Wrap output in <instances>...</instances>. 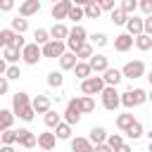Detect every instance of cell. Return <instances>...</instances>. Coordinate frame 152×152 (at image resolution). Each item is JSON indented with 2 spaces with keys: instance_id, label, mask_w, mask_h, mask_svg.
Returning <instances> with one entry per match:
<instances>
[{
  "instance_id": "58",
  "label": "cell",
  "mask_w": 152,
  "mask_h": 152,
  "mask_svg": "<svg viewBox=\"0 0 152 152\" xmlns=\"http://www.w3.org/2000/svg\"><path fill=\"white\" fill-rule=\"evenodd\" d=\"M147 102H152V86H150V90H147Z\"/></svg>"
},
{
  "instance_id": "36",
  "label": "cell",
  "mask_w": 152,
  "mask_h": 152,
  "mask_svg": "<svg viewBox=\"0 0 152 152\" xmlns=\"http://www.w3.org/2000/svg\"><path fill=\"white\" fill-rule=\"evenodd\" d=\"M48 40H52V38H50V28H36V31H33V43L45 45Z\"/></svg>"
},
{
  "instance_id": "45",
  "label": "cell",
  "mask_w": 152,
  "mask_h": 152,
  "mask_svg": "<svg viewBox=\"0 0 152 152\" xmlns=\"http://www.w3.org/2000/svg\"><path fill=\"white\" fill-rule=\"evenodd\" d=\"M119 7H121L126 14H135V10H138V0H121Z\"/></svg>"
},
{
  "instance_id": "52",
  "label": "cell",
  "mask_w": 152,
  "mask_h": 152,
  "mask_svg": "<svg viewBox=\"0 0 152 152\" xmlns=\"http://www.w3.org/2000/svg\"><path fill=\"white\" fill-rule=\"evenodd\" d=\"M145 33H150V36H152V14H147V17H145Z\"/></svg>"
},
{
  "instance_id": "57",
  "label": "cell",
  "mask_w": 152,
  "mask_h": 152,
  "mask_svg": "<svg viewBox=\"0 0 152 152\" xmlns=\"http://www.w3.org/2000/svg\"><path fill=\"white\" fill-rule=\"evenodd\" d=\"M145 78H147V83H150V86H152V69H150V71H147V74H145Z\"/></svg>"
},
{
  "instance_id": "54",
  "label": "cell",
  "mask_w": 152,
  "mask_h": 152,
  "mask_svg": "<svg viewBox=\"0 0 152 152\" xmlns=\"http://www.w3.org/2000/svg\"><path fill=\"white\" fill-rule=\"evenodd\" d=\"M114 152H133V147H131L128 142H124V145H121V147H116Z\"/></svg>"
},
{
  "instance_id": "5",
  "label": "cell",
  "mask_w": 152,
  "mask_h": 152,
  "mask_svg": "<svg viewBox=\"0 0 152 152\" xmlns=\"http://www.w3.org/2000/svg\"><path fill=\"white\" fill-rule=\"evenodd\" d=\"M40 59H43V45H38V43H26L24 50H21V62L28 64V66H36Z\"/></svg>"
},
{
  "instance_id": "16",
  "label": "cell",
  "mask_w": 152,
  "mask_h": 152,
  "mask_svg": "<svg viewBox=\"0 0 152 152\" xmlns=\"http://www.w3.org/2000/svg\"><path fill=\"white\" fill-rule=\"evenodd\" d=\"M57 62H59V69H62V71H74V66L78 64V57H76V52L66 50V52H64Z\"/></svg>"
},
{
  "instance_id": "62",
  "label": "cell",
  "mask_w": 152,
  "mask_h": 152,
  "mask_svg": "<svg viewBox=\"0 0 152 152\" xmlns=\"http://www.w3.org/2000/svg\"><path fill=\"white\" fill-rule=\"evenodd\" d=\"M93 2H102V0H93Z\"/></svg>"
},
{
  "instance_id": "50",
  "label": "cell",
  "mask_w": 152,
  "mask_h": 152,
  "mask_svg": "<svg viewBox=\"0 0 152 152\" xmlns=\"http://www.w3.org/2000/svg\"><path fill=\"white\" fill-rule=\"evenodd\" d=\"M24 45H26V40H24V33H19V36H17V40H14V45H12V48H17V50H24Z\"/></svg>"
},
{
  "instance_id": "53",
  "label": "cell",
  "mask_w": 152,
  "mask_h": 152,
  "mask_svg": "<svg viewBox=\"0 0 152 152\" xmlns=\"http://www.w3.org/2000/svg\"><path fill=\"white\" fill-rule=\"evenodd\" d=\"M7 66H10V64H7V59H5L2 55H0V76H5V71H7Z\"/></svg>"
},
{
  "instance_id": "56",
  "label": "cell",
  "mask_w": 152,
  "mask_h": 152,
  "mask_svg": "<svg viewBox=\"0 0 152 152\" xmlns=\"http://www.w3.org/2000/svg\"><path fill=\"white\" fill-rule=\"evenodd\" d=\"M71 2H74V5H81V7H86V5H90L93 0H71Z\"/></svg>"
},
{
  "instance_id": "37",
  "label": "cell",
  "mask_w": 152,
  "mask_h": 152,
  "mask_svg": "<svg viewBox=\"0 0 152 152\" xmlns=\"http://www.w3.org/2000/svg\"><path fill=\"white\" fill-rule=\"evenodd\" d=\"M88 38H90V43H93V48H104V45L109 43V38H107V33H102V31H97V33H90Z\"/></svg>"
},
{
  "instance_id": "2",
  "label": "cell",
  "mask_w": 152,
  "mask_h": 152,
  "mask_svg": "<svg viewBox=\"0 0 152 152\" xmlns=\"http://www.w3.org/2000/svg\"><path fill=\"white\" fill-rule=\"evenodd\" d=\"M100 100L107 112H116L121 107V93L116 90V86H104V90L100 93Z\"/></svg>"
},
{
  "instance_id": "22",
  "label": "cell",
  "mask_w": 152,
  "mask_h": 152,
  "mask_svg": "<svg viewBox=\"0 0 152 152\" xmlns=\"http://www.w3.org/2000/svg\"><path fill=\"white\" fill-rule=\"evenodd\" d=\"M71 128H74V126H71V124H66V121L62 119V121H59V124H57L52 131H55L57 140H71Z\"/></svg>"
},
{
  "instance_id": "40",
  "label": "cell",
  "mask_w": 152,
  "mask_h": 152,
  "mask_svg": "<svg viewBox=\"0 0 152 152\" xmlns=\"http://www.w3.org/2000/svg\"><path fill=\"white\" fill-rule=\"evenodd\" d=\"M12 28H14L17 33H26V31H28V19H26V17H14V19H12Z\"/></svg>"
},
{
  "instance_id": "1",
  "label": "cell",
  "mask_w": 152,
  "mask_h": 152,
  "mask_svg": "<svg viewBox=\"0 0 152 152\" xmlns=\"http://www.w3.org/2000/svg\"><path fill=\"white\" fill-rule=\"evenodd\" d=\"M147 102V90L145 88H128V90H124L121 93V107H126V109H133V107H140V104H145Z\"/></svg>"
},
{
  "instance_id": "63",
  "label": "cell",
  "mask_w": 152,
  "mask_h": 152,
  "mask_svg": "<svg viewBox=\"0 0 152 152\" xmlns=\"http://www.w3.org/2000/svg\"><path fill=\"white\" fill-rule=\"evenodd\" d=\"M55 2H59V0H52V5H55Z\"/></svg>"
},
{
  "instance_id": "59",
  "label": "cell",
  "mask_w": 152,
  "mask_h": 152,
  "mask_svg": "<svg viewBox=\"0 0 152 152\" xmlns=\"http://www.w3.org/2000/svg\"><path fill=\"white\" fill-rule=\"evenodd\" d=\"M147 152H152V140H150V145H147Z\"/></svg>"
},
{
  "instance_id": "39",
  "label": "cell",
  "mask_w": 152,
  "mask_h": 152,
  "mask_svg": "<svg viewBox=\"0 0 152 152\" xmlns=\"http://www.w3.org/2000/svg\"><path fill=\"white\" fill-rule=\"evenodd\" d=\"M66 19H71L74 24H78L81 19H86V12H83V7L81 5H71V10H69V17Z\"/></svg>"
},
{
  "instance_id": "8",
  "label": "cell",
  "mask_w": 152,
  "mask_h": 152,
  "mask_svg": "<svg viewBox=\"0 0 152 152\" xmlns=\"http://www.w3.org/2000/svg\"><path fill=\"white\" fill-rule=\"evenodd\" d=\"M17 145L24 150H33L38 145V135L28 128H17Z\"/></svg>"
},
{
  "instance_id": "32",
  "label": "cell",
  "mask_w": 152,
  "mask_h": 152,
  "mask_svg": "<svg viewBox=\"0 0 152 152\" xmlns=\"http://www.w3.org/2000/svg\"><path fill=\"white\" fill-rule=\"evenodd\" d=\"M83 12H86V19H100V17H102V7H100V2H90V5H86Z\"/></svg>"
},
{
  "instance_id": "48",
  "label": "cell",
  "mask_w": 152,
  "mask_h": 152,
  "mask_svg": "<svg viewBox=\"0 0 152 152\" xmlns=\"http://www.w3.org/2000/svg\"><path fill=\"white\" fill-rule=\"evenodd\" d=\"M100 7H102V12H112V10L116 7V0H102Z\"/></svg>"
},
{
  "instance_id": "41",
  "label": "cell",
  "mask_w": 152,
  "mask_h": 152,
  "mask_svg": "<svg viewBox=\"0 0 152 152\" xmlns=\"http://www.w3.org/2000/svg\"><path fill=\"white\" fill-rule=\"evenodd\" d=\"M5 76H7L10 81H19V78H21V66H19V64H10L7 71H5Z\"/></svg>"
},
{
  "instance_id": "21",
  "label": "cell",
  "mask_w": 152,
  "mask_h": 152,
  "mask_svg": "<svg viewBox=\"0 0 152 152\" xmlns=\"http://www.w3.org/2000/svg\"><path fill=\"white\" fill-rule=\"evenodd\" d=\"M31 107L36 109V114H45L48 109H52L48 95H36V97H31Z\"/></svg>"
},
{
  "instance_id": "38",
  "label": "cell",
  "mask_w": 152,
  "mask_h": 152,
  "mask_svg": "<svg viewBox=\"0 0 152 152\" xmlns=\"http://www.w3.org/2000/svg\"><path fill=\"white\" fill-rule=\"evenodd\" d=\"M62 83H64V76H62V71H50L48 74V86L50 88H62Z\"/></svg>"
},
{
  "instance_id": "28",
  "label": "cell",
  "mask_w": 152,
  "mask_h": 152,
  "mask_svg": "<svg viewBox=\"0 0 152 152\" xmlns=\"http://www.w3.org/2000/svg\"><path fill=\"white\" fill-rule=\"evenodd\" d=\"M124 133H126L131 140H138V138H142V135H145V128H142V124L135 119V121H133V124H131V126H128Z\"/></svg>"
},
{
  "instance_id": "26",
  "label": "cell",
  "mask_w": 152,
  "mask_h": 152,
  "mask_svg": "<svg viewBox=\"0 0 152 152\" xmlns=\"http://www.w3.org/2000/svg\"><path fill=\"white\" fill-rule=\"evenodd\" d=\"M109 19H112V24H114V26H126V21H128V14H126L121 7H114V10L109 12Z\"/></svg>"
},
{
  "instance_id": "25",
  "label": "cell",
  "mask_w": 152,
  "mask_h": 152,
  "mask_svg": "<svg viewBox=\"0 0 152 152\" xmlns=\"http://www.w3.org/2000/svg\"><path fill=\"white\" fill-rule=\"evenodd\" d=\"M107 135H109V133H107L102 126H93L88 138H90V142H93V145H100V142H107Z\"/></svg>"
},
{
  "instance_id": "12",
  "label": "cell",
  "mask_w": 152,
  "mask_h": 152,
  "mask_svg": "<svg viewBox=\"0 0 152 152\" xmlns=\"http://www.w3.org/2000/svg\"><path fill=\"white\" fill-rule=\"evenodd\" d=\"M133 45H135V38H133L131 33H119V36H114V50H116V52H128Z\"/></svg>"
},
{
  "instance_id": "34",
  "label": "cell",
  "mask_w": 152,
  "mask_h": 152,
  "mask_svg": "<svg viewBox=\"0 0 152 152\" xmlns=\"http://www.w3.org/2000/svg\"><path fill=\"white\" fill-rule=\"evenodd\" d=\"M133 121H135V116H133L131 112H124V114H119V116H116V128H119V131H126Z\"/></svg>"
},
{
  "instance_id": "14",
  "label": "cell",
  "mask_w": 152,
  "mask_h": 152,
  "mask_svg": "<svg viewBox=\"0 0 152 152\" xmlns=\"http://www.w3.org/2000/svg\"><path fill=\"white\" fill-rule=\"evenodd\" d=\"M28 104H31V95H28V93L19 90V93L12 95V112H14V116H17L24 107H28Z\"/></svg>"
},
{
  "instance_id": "35",
  "label": "cell",
  "mask_w": 152,
  "mask_h": 152,
  "mask_svg": "<svg viewBox=\"0 0 152 152\" xmlns=\"http://www.w3.org/2000/svg\"><path fill=\"white\" fill-rule=\"evenodd\" d=\"M135 48L142 50V52L150 50V48H152V36H150V33H140V36H135Z\"/></svg>"
},
{
  "instance_id": "18",
  "label": "cell",
  "mask_w": 152,
  "mask_h": 152,
  "mask_svg": "<svg viewBox=\"0 0 152 152\" xmlns=\"http://www.w3.org/2000/svg\"><path fill=\"white\" fill-rule=\"evenodd\" d=\"M71 152H95L90 138H71Z\"/></svg>"
},
{
  "instance_id": "43",
  "label": "cell",
  "mask_w": 152,
  "mask_h": 152,
  "mask_svg": "<svg viewBox=\"0 0 152 152\" xmlns=\"http://www.w3.org/2000/svg\"><path fill=\"white\" fill-rule=\"evenodd\" d=\"M107 145H109L112 150L121 147V145H124V135H121V133H109V135H107Z\"/></svg>"
},
{
  "instance_id": "29",
  "label": "cell",
  "mask_w": 152,
  "mask_h": 152,
  "mask_svg": "<svg viewBox=\"0 0 152 152\" xmlns=\"http://www.w3.org/2000/svg\"><path fill=\"white\" fill-rule=\"evenodd\" d=\"M17 31L10 26V28H0V40H2V45L5 48H10V45H14V40H17Z\"/></svg>"
},
{
  "instance_id": "61",
  "label": "cell",
  "mask_w": 152,
  "mask_h": 152,
  "mask_svg": "<svg viewBox=\"0 0 152 152\" xmlns=\"http://www.w3.org/2000/svg\"><path fill=\"white\" fill-rule=\"evenodd\" d=\"M2 48H5V45H2V40H0V50H2Z\"/></svg>"
},
{
  "instance_id": "15",
  "label": "cell",
  "mask_w": 152,
  "mask_h": 152,
  "mask_svg": "<svg viewBox=\"0 0 152 152\" xmlns=\"http://www.w3.org/2000/svg\"><path fill=\"white\" fill-rule=\"evenodd\" d=\"M40 12V0H21L19 2V17H33Z\"/></svg>"
},
{
  "instance_id": "17",
  "label": "cell",
  "mask_w": 152,
  "mask_h": 152,
  "mask_svg": "<svg viewBox=\"0 0 152 152\" xmlns=\"http://www.w3.org/2000/svg\"><path fill=\"white\" fill-rule=\"evenodd\" d=\"M55 145H57V135H55V131L38 133V147H40V150H55Z\"/></svg>"
},
{
  "instance_id": "4",
  "label": "cell",
  "mask_w": 152,
  "mask_h": 152,
  "mask_svg": "<svg viewBox=\"0 0 152 152\" xmlns=\"http://www.w3.org/2000/svg\"><path fill=\"white\" fill-rule=\"evenodd\" d=\"M88 40V31L81 26V24H74L71 28H69V38H66V50H71V52H76L83 43Z\"/></svg>"
},
{
  "instance_id": "13",
  "label": "cell",
  "mask_w": 152,
  "mask_h": 152,
  "mask_svg": "<svg viewBox=\"0 0 152 152\" xmlns=\"http://www.w3.org/2000/svg\"><path fill=\"white\" fill-rule=\"evenodd\" d=\"M88 64H90L93 74H102V71L109 66V57H107V55H102V52H95V55L88 59Z\"/></svg>"
},
{
  "instance_id": "19",
  "label": "cell",
  "mask_w": 152,
  "mask_h": 152,
  "mask_svg": "<svg viewBox=\"0 0 152 152\" xmlns=\"http://www.w3.org/2000/svg\"><path fill=\"white\" fill-rule=\"evenodd\" d=\"M50 38H55V40H66V38H69V26H66L64 21H55L52 28H50Z\"/></svg>"
},
{
  "instance_id": "44",
  "label": "cell",
  "mask_w": 152,
  "mask_h": 152,
  "mask_svg": "<svg viewBox=\"0 0 152 152\" xmlns=\"http://www.w3.org/2000/svg\"><path fill=\"white\" fill-rule=\"evenodd\" d=\"M33 116H36V109H33L31 104H28V107H24V109L17 114V119H21V121H26V124H28V121H33Z\"/></svg>"
},
{
  "instance_id": "60",
  "label": "cell",
  "mask_w": 152,
  "mask_h": 152,
  "mask_svg": "<svg viewBox=\"0 0 152 152\" xmlns=\"http://www.w3.org/2000/svg\"><path fill=\"white\" fill-rule=\"evenodd\" d=\"M40 152H52V150H40Z\"/></svg>"
},
{
  "instance_id": "51",
  "label": "cell",
  "mask_w": 152,
  "mask_h": 152,
  "mask_svg": "<svg viewBox=\"0 0 152 152\" xmlns=\"http://www.w3.org/2000/svg\"><path fill=\"white\" fill-rule=\"evenodd\" d=\"M95 152H114L107 142H100V145H95Z\"/></svg>"
},
{
  "instance_id": "33",
  "label": "cell",
  "mask_w": 152,
  "mask_h": 152,
  "mask_svg": "<svg viewBox=\"0 0 152 152\" xmlns=\"http://www.w3.org/2000/svg\"><path fill=\"white\" fill-rule=\"evenodd\" d=\"M43 121H45V126H48V128H55V126L62 121V114H57L55 109H48V112L43 114Z\"/></svg>"
},
{
  "instance_id": "30",
  "label": "cell",
  "mask_w": 152,
  "mask_h": 152,
  "mask_svg": "<svg viewBox=\"0 0 152 152\" xmlns=\"http://www.w3.org/2000/svg\"><path fill=\"white\" fill-rule=\"evenodd\" d=\"M93 55H95V48H93V43H90V40H86V43L76 50V57H78V59H83V62H88Z\"/></svg>"
},
{
  "instance_id": "20",
  "label": "cell",
  "mask_w": 152,
  "mask_h": 152,
  "mask_svg": "<svg viewBox=\"0 0 152 152\" xmlns=\"http://www.w3.org/2000/svg\"><path fill=\"white\" fill-rule=\"evenodd\" d=\"M102 78H104L107 86H119L121 78H124V74H121V69H112V66H107V69L102 71Z\"/></svg>"
},
{
  "instance_id": "11",
  "label": "cell",
  "mask_w": 152,
  "mask_h": 152,
  "mask_svg": "<svg viewBox=\"0 0 152 152\" xmlns=\"http://www.w3.org/2000/svg\"><path fill=\"white\" fill-rule=\"evenodd\" d=\"M71 5H74L71 0H59V2H55V5H52V12H50L52 19H55V21H64V19L69 17Z\"/></svg>"
},
{
  "instance_id": "46",
  "label": "cell",
  "mask_w": 152,
  "mask_h": 152,
  "mask_svg": "<svg viewBox=\"0 0 152 152\" xmlns=\"http://www.w3.org/2000/svg\"><path fill=\"white\" fill-rule=\"evenodd\" d=\"M138 10L147 17V14H152V0H138Z\"/></svg>"
},
{
  "instance_id": "55",
  "label": "cell",
  "mask_w": 152,
  "mask_h": 152,
  "mask_svg": "<svg viewBox=\"0 0 152 152\" xmlns=\"http://www.w3.org/2000/svg\"><path fill=\"white\" fill-rule=\"evenodd\" d=\"M0 152H17L14 145H0Z\"/></svg>"
},
{
  "instance_id": "7",
  "label": "cell",
  "mask_w": 152,
  "mask_h": 152,
  "mask_svg": "<svg viewBox=\"0 0 152 152\" xmlns=\"http://www.w3.org/2000/svg\"><path fill=\"white\" fill-rule=\"evenodd\" d=\"M64 52H66V40H55L52 38L43 45V57H48V59H59Z\"/></svg>"
},
{
  "instance_id": "42",
  "label": "cell",
  "mask_w": 152,
  "mask_h": 152,
  "mask_svg": "<svg viewBox=\"0 0 152 152\" xmlns=\"http://www.w3.org/2000/svg\"><path fill=\"white\" fill-rule=\"evenodd\" d=\"M0 135H2V145H17V131H14V128L2 131Z\"/></svg>"
},
{
  "instance_id": "3",
  "label": "cell",
  "mask_w": 152,
  "mask_h": 152,
  "mask_svg": "<svg viewBox=\"0 0 152 152\" xmlns=\"http://www.w3.org/2000/svg\"><path fill=\"white\" fill-rule=\"evenodd\" d=\"M104 86H107V83H104V78H102L100 74H90L88 78H83V81H81V93H83V95H93V97H95V95H100V93L104 90Z\"/></svg>"
},
{
  "instance_id": "24",
  "label": "cell",
  "mask_w": 152,
  "mask_h": 152,
  "mask_svg": "<svg viewBox=\"0 0 152 152\" xmlns=\"http://www.w3.org/2000/svg\"><path fill=\"white\" fill-rule=\"evenodd\" d=\"M14 112L12 109H2L0 107V133L2 131H7V128H12V124H14Z\"/></svg>"
},
{
  "instance_id": "49",
  "label": "cell",
  "mask_w": 152,
  "mask_h": 152,
  "mask_svg": "<svg viewBox=\"0 0 152 152\" xmlns=\"http://www.w3.org/2000/svg\"><path fill=\"white\" fill-rule=\"evenodd\" d=\"M7 90H10V78L0 76V95H7Z\"/></svg>"
},
{
  "instance_id": "9",
  "label": "cell",
  "mask_w": 152,
  "mask_h": 152,
  "mask_svg": "<svg viewBox=\"0 0 152 152\" xmlns=\"http://www.w3.org/2000/svg\"><path fill=\"white\" fill-rule=\"evenodd\" d=\"M81 116H83V112L78 109V100H76V97H71V100L66 102V109H64V116H62V119H64L66 124L76 126V124L81 121Z\"/></svg>"
},
{
  "instance_id": "23",
  "label": "cell",
  "mask_w": 152,
  "mask_h": 152,
  "mask_svg": "<svg viewBox=\"0 0 152 152\" xmlns=\"http://www.w3.org/2000/svg\"><path fill=\"white\" fill-rule=\"evenodd\" d=\"M76 100H78V109H81L83 114L95 112V97H93V95H78Z\"/></svg>"
},
{
  "instance_id": "47",
  "label": "cell",
  "mask_w": 152,
  "mask_h": 152,
  "mask_svg": "<svg viewBox=\"0 0 152 152\" xmlns=\"http://www.w3.org/2000/svg\"><path fill=\"white\" fill-rule=\"evenodd\" d=\"M17 0H0V12H12Z\"/></svg>"
},
{
  "instance_id": "6",
  "label": "cell",
  "mask_w": 152,
  "mask_h": 152,
  "mask_svg": "<svg viewBox=\"0 0 152 152\" xmlns=\"http://www.w3.org/2000/svg\"><path fill=\"white\" fill-rule=\"evenodd\" d=\"M121 74H124V78L135 81V78H142V76L147 74V69H145V62H142V59H128V62L121 66Z\"/></svg>"
},
{
  "instance_id": "31",
  "label": "cell",
  "mask_w": 152,
  "mask_h": 152,
  "mask_svg": "<svg viewBox=\"0 0 152 152\" xmlns=\"http://www.w3.org/2000/svg\"><path fill=\"white\" fill-rule=\"evenodd\" d=\"M2 57L7 59V64H19V59H21V50H17V48H2Z\"/></svg>"
},
{
  "instance_id": "64",
  "label": "cell",
  "mask_w": 152,
  "mask_h": 152,
  "mask_svg": "<svg viewBox=\"0 0 152 152\" xmlns=\"http://www.w3.org/2000/svg\"><path fill=\"white\" fill-rule=\"evenodd\" d=\"M0 145H2V135H0Z\"/></svg>"
},
{
  "instance_id": "10",
  "label": "cell",
  "mask_w": 152,
  "mask_h": 152,
  "mask_svg": "<svg viewBox=\"0 0 152 152\" xmlns=\"http://www.w3.org/2000/svg\"><path fill=\"white\" fill-rule=\"evenodd\" d=\"M126 33H131L133 38L145 33V17H138V14H128V21H126Z\"/></svg>"
},
{
  "instance_id": "27",
  "label": "cell",
  "mask_w": 152,
  "mask_h": 152,
  "mask_svg": "<svg viewBox=\"0 0 152 152\" xmlns=\"http://www.w3.org/2000/svg\"><path fill=\"white\" fill-rule=\"evenodd\" d=\"M90 74H93L90 64H88V62H83V59H78V64L74 66V76H76L78 81H83V78H88Z\"/></svg>"
}]
</instances>
